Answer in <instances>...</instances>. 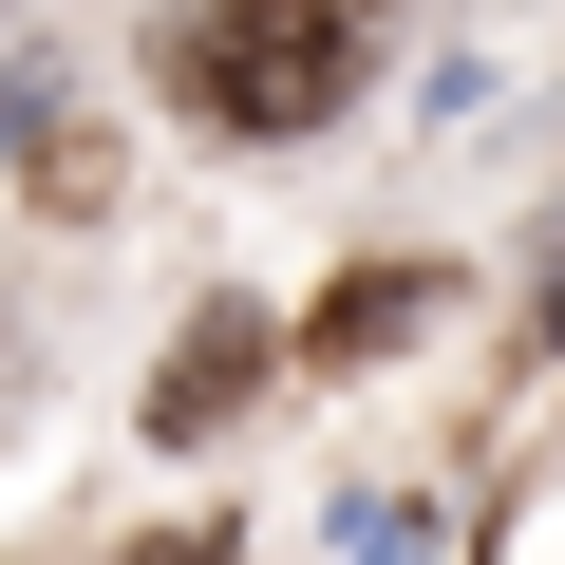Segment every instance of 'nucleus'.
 I'll use <instances>...</instances> for the list:
<instances>
[{"label":"nucleus","mask_w":565,"mask_h":565,"mask_svg":"<svg viewBox=\"0 0 565 565\" xmlns=\"http://www.w3.org/2000/svg\"><path fill=\"white\" fill-rule=\"evenodd\" d=\"M0 189H39L57 226H95V207H114V151H95V114H76V76H57V57L0 76Z\"/></svg>","instance_id":"2"},{"label":"nucleus","mask_w":565,"mask_h":565,"mask_svg":"<svg viewBox=\"0 0 565 565\" xmlns=\"http://www.w3.org/2000/svg\"><path fill=\"white\" fill-rule=\"evenodd\" d=\"M415 321H434V282H415V264L340 282V302H321V377H340V359H377V340H415Z\"/></svg>","instance_id":"4"},{"label":"nucleus","mask_w":565,"mask_h":565,"mask_svg":"<svg viewBox=\"0 0 565 565\" xmlns=\"http://www.w3.org/2000/svg\"><path fill=\"white\" fill-rule=\"evenodd\" d=\"M151 57H170V95H189L207 132H245V151L321 132V114L359 95V20H340V0H189V20H151Z\"/></svg>","instance_id":"1"},{"label":"nucleus","mask_w":565,"mask_h":565,"mask_svg":"<svg viewBox=\"0 0 565 565\" xmlns=\"http://www.w3.org/2000/svg\"><path fill=\"white\" fill-rule=\"evenodd\" d=\"M264 359H282V340H264V302H207V321L170 340V377H151V434H226V415L264 396Z\"/></svg>","instance_id":"3"},{"label":"nucleus","mask_w":565,"mask_h":565,"mask_svg":"<svg viewBox=\"0 0 565 565\" xmlns=\"http://www.w3.org/2000/svg\"><path fill=\"white\" fill-rule=\"evenodd\" d=\"M132 565H245V546H226V527H170V546H132Z\"/></svg>","instance_id":"5"}]
</instances>
